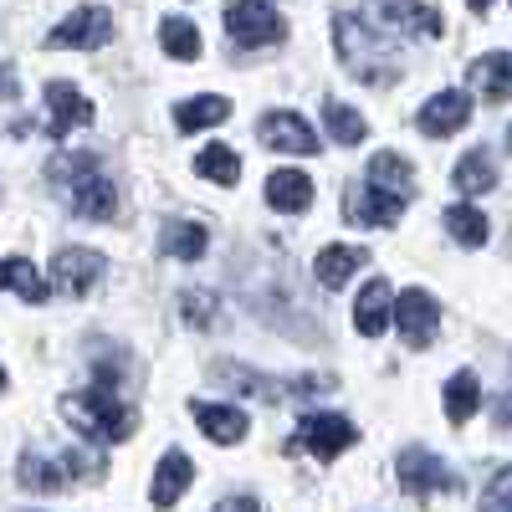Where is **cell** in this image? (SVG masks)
Wrapping results in <instances>:
<instances>
[{"label": "cell", "mask_w": 512, "mask_h": 512, "mask_svg": "<svg viewBox=\"0 0 512 512\" xmlns=\"http://www.w3.org/2000/svg\"><path fill=\"white\" fill-rule=\"evenodd\" d=\"M62 415L88 441H128V436H134V425H139V410L118 400V374H103V369H98L93 390L62 400Z\"/></svg>", "instance_id": "cell-1"}, {"label": "cell", "mask_w": 512, "mask_h": 512, "mask_svg": "<svg viewBox=\"0 0 512 512\" xmlns=\"http://www.w3.org/2000/svg\"><path fill=\"white\" fill-rule=\"evenodd\" d=\"M47 175L67 190V205L77 210L82 221H113L118 190L108 185V175L98 169L93 154H57V159L47 164Z\"/></svg>", "instance_id": "cell-2"}, {"label": "cell", "mask_w": 512, "mask_h": 512, "mask_svg": "<svg viewBox=\"0 0 512 512\" xmlns=\"http://www.w3.org/2000/svg\"><path fill=\"white\" fill-rule=\"evenodd\" d=\"M333 41H338V52H344V67L359 82H395L400 77L390 36H379L364 16H338L333 21Z\"/></svg>", "instance_id": "cell-3"}, {"label": "cell", "mask_w": 512, "mask_h": 512, "mask_svg": "<svg viewBox=\"0 0 512 512\" xmlns=\"http://www.w3.org/2000/svg\"><path fill=\"white\" fill-rule=\"evenodd\" d=\"M98 472H103V461L82 456V451H26L16 466L21 487H31V492H62V487H77Z\"/></svg>", "instance_id": "cell-4"}, {"label": "cell", "mask_w": 512, "mask_h": 512, "mask_svg": "<svg viewBox=\"0 0 512 512\" xmlns=\"http://www.w3.org/2000/svg\"><path fill=\"white\" fill-rule=\"evenodd\" d=\"M226 31H231L236 47H277V41L287 36V21L267 6V0H231Z\"/></svg>", "instance_id": "cell-5"}, {"label": "cell", "mask_w": 512, "mask_h": 512, "mask_svg": "<svg viewBox=\"0 0 512 512\" xmlns=\"http://www.w3.org/2000/svg\"><path fill=\"white\" fill-rule=\"evenodd\" d=\"M359 16L379 36H441V11L410 6V0H369Z\"/></svg>", "instance_id": "cell-6"}, {"label": "cell", "mask_w": 512, "mask_h": 512, "mask_svg": "<svg viewBox=\"0 0 512 512\" xmlns=\"http://www.w3.org/2000/svg\"><path fill=\"white\" fill-rule=\"evenodd\" d=\"M395 477H400V487H405L410 497H431V492H451V487H456V472H451V466H446L441 456H431V451H420V446L400 451Z\"/></svg>", "instance_id": "cell-7"}, {"label": "cell", "mask_w": 512, "mask_h": 512, "mask_svg": "<svg viewBox=\"0 0 512 512\" xmlns=\"http://www.w3.org/2000/svg\"><path fill=\"white\" fill-rule=\"evenodd\" d=\"M108 41H113V16L103 6H82L62 26L47 31V47H88V52H98V47H108Z\"/></svg>", "instance_id": "cell-8"}, {"label": "cell", "mask_w": 512, "mask_h": 512, "mask_svg": "<svg viewBox=\"0 0 512 512\" xmlns=\"http://www.w3.org/2000/svg\"><path fill=\"white\" fill-rule=\"evenodd\" d=\"M52 282H57L62 297H88V292L103 282V256L88 251V246H67V251H57Z\"/></svg>", "instance_id": "cell-9"}, {"label": "cell", "mask_w": 512, "mask_h": 512, "mask_svg": "<svg viewBox=\"0 0 512 512\" xmlns=\"http://www.w3.org/2000/svg\"><path fill=\"white\" fill-rule=\"evenodd\" d=\"M395 323H400V338L410 349H425L436 338V323H441V313H436V303H431V292H420V287H405L400 297H395Z\"/></svg>", "instance_id": "cell-10"}, {"label": "cell", "mask_w": 512, "mask_h": 512, "mask_svg": "<svg viewBox=\"0 0 512 512\" xmlns=\"http://www.w3.org/2000/svg\"><path fill=\"white\" fill-rule=\"evenodd\" d=\"M400 210H405V195H390V190H379V185L344 190V216L354 226H395Z\"/></svg>", "instance_id": "cell-11"}, {"label": "cell", "mask_w": 512, "mask_h": 512, "mask_svg": "<svg viewBox=\"0 0 512 512\" xmlns=\"http://www.w3.org/2000/svg\"><path fill=\"white\" fill-rule=\"evenodd\" d=\"M354 441H359V431H354L344 415H308V420H303V431H297V441H292V451H297V446H308L313 456L333 461L338 451H349Z\"/></svg>", "instance_id": "cell-12"}, {"label": "cell", "mask_w": 512, "mask_h": 512, "mask_svg": "<svg viewBox=\"0 0 512 512\" xmlns=\"http://www.w3.org/2000/svg\"><path fill=\"white\" fill-rule=\"evenodd\" d=\"M93 118H98L93 103L82 98L72 82H47V134H52V139H67L72 128L93 123Z\"/></svg>", "instance_id": "cell-13"}, {"label": "cell", "mask_w": 512, "mask_h": 512, "mask_svg": "<svg viewBox=\"0 0 512 512\" xmlns=\"http://www.w3.org/2000/svg\"><path fill=\"white\" fill-rule=\"evenodd\" d=\"M262 139H267V149H282V154H318V134L292 108H277L262 118Z\"/></svg>", "instance_id": "cell-14"}, {"label": "cell", "mask_w": 512, "mask_h": 512, "mask_svg": "<svg viewBox=\"0 0 512 512\" xmlns=\"http://www.w3.org/2000/svg\"><path fill=\"white\" fill-rule=\"evenodd\" d=\"M466 118H472V98H466V93H436L431 103H425V108L415 113L420 134H431V139L456 134V128H461Z\"/></svg>", "instance_id": "cell-15"}, {"label": "cell", "mask_w": 512, "mask_h": 512, "mask_svg": "<svg viewBox=\"0 0 512 512\" xmlns=\"http://www.w3.org/2000/svg\"><path fill=\"white\" fill-rule=\"evenodd\" d=\"M190 482H195V461H190L185 451H169V456L159 461V472H154L149 502H154V507H175V502L190 492Z\"/></svg>", "instance_id": "cell-16"}, {"label": "cell", "mask_w": 512, "mask_h": 512, "mask_svg": "<svg viewBox=\"0 0 512 512\" xmlns=\"http://www.w3.org/2000/svg\"><path fill=\"white\" fill-rule=\"evenodd\" d=\"M390 313H395V292H390V282H384V277L364 282L359 303H354V328H359L364 338H374V333H384Z\"/></svg>", "instance_id": "cell-17"}, {"label": "cell", "mask_w": 512, "mask_h": 512, "mask_svg": "<svg viewBox=\"0 0 512 512\" xmlns=\"http://www.w3.org/2000/svg\"><path fill=\"white\" fill-rule=\"evenodd\" d=\"M190 415H195V425H200V431L216 441V446H236V441L246 436V415H241L236 405H205V400H195Z\"/></svg>", "instance_id": "cell-18"}, {"label": "cell", "mask_w": 512, "mask_h": 512, "mask_svg": "<svg viewBox=\"0 0 512 512\" xmlns=\"http://www.w3.org/2000/svg\"><path fill=\"white\" fill-rule=\"evenodd\" d=\"M466 77H472V88H477L487 103H507V98H512V57H507V52L477 57Z\"/></svg>", "instance_id": "cell-19"}, {"label": "cell", "mask_w": 512, "mask_h": 512, "mask_svg": "<svg viewBox=\"0 0 512 512\" xmlns=\"http://www.w3.org/2000/svg\"><path fill=\"white\" fill-rule=\"evenodd\" d=\"M364 262H369V251H359V246H323L318 262H313V277H318L328 292H338V287H349V277H354Z\"/></svg>", "instance_id": "cell-20"}, {"label": "cell", "mask_w": 512, "mask_h": 512, "mask_svg": "<svg viewBox=\"0 0 512 512\" xmlns=\"http://www.w3.org/2000/svg\"><path fill=\"white\" fill-rule=\"evenodd\" d=\"M267 205L282 216H297V210L313 205V180L297 175V169H277V175H267Z\"/></svg>", "instance_id": "cell-21"}, {"label": "cell", "mask_w": 512, "mask_h": 512, "mask_svg": "<svg viewBox=\"0 0 512 512\" xmlns=\"http://www.w3.org/2000/svg\"><path fill=\"white\" fill-rule=\"evenodd\" d=\"M0 292H21L26 303H47V277H41L26 256H6V262H0Z\"/></svg>", "instance_id": "cell-22"}, {"label": "cell", "mask_w": 512, "mask_h": 512, "mask_svg": "<svg viewBox=\"0 0 512 512\" xmlns=\"http://www.w3.org/2000/svg\"><path fill=\"white\" fill-rule=\"evenodd\" d=\"M477 405H482V379H477L472 369L451 374V379H446V420H451V425H466V420L477 415Z\"/></svg>", "instance_id": "cell-23"}, {"label": "cell", "mask_w": 512, "mask_h": 512, "mask_svg": "<svg viewBox=\"0 0 512 512\" xmlns=\"http://www.w3.org/2000/svg\"><path fill=\"white\" fill-rule=\"evenodd\" d=\"M369 185H379V190H390V195H405V200H410L415 169H410V159H400V154H374V159H369Z\"/></svg>", "instance_id": "cell-24"}, {"label": "cell", "mask_w": 512, "mask_h": 512, "mask_svg": "<svg viewBox=\"0 0 512 512\" xmlns=\"http://www.w3.org/2000/svg\"><path fill=\"white\" fill-rule=\"evenodd\" d=\"M221 118H231V103L216 98V93H200V98H190V103L175 108V128H180V134H195V128H210V123H221Z\"/></svg>", "instance_id": "cell-25"}, {"label": "cell", "mask_w": 512, "mask_h": 512, "mask_svg": "<svg viewBox=\"0 0 512 512\" xmlns=\"http://www.w3.org/2000/svg\"><path fill=\"white\" fill-rule=\"evenodd\" d=\"M159 246H164V256H180V262H195V256H205L210 236H205V226H195V221H175V226H164Z\"/></svg>", "instance_id": "cell-26"}, {"label": "cell", "mask_w": 512, "mask_h": 512, "mask_svg": "<svg viewBox=\"0 0 512 512\" xmlns=\"http://www.w3.org/2000/svg\"><path fill=\"white\" fill-rule=\"evenodd\" d=\"M497 185V169H492V154L487 149H472L461 164H456V190L461 195H487Z\"/></svg>", "instance_id": "cell-27"}, {"label": "cell", "mask_w": 512, "mask_h": 512, "mask_svg": "<svg viewBox=\"0 0 512 512\" xmlns=\"http://www.w3.org/2000/svg\"><path fill=\"white\" fill-rule=\"evenodd\" d=\"M159 47H164L169 57H180V62H195V57H200V31H195V21L164 16V26H159Z\"/></svg>", "instance_id": "cell-28"}, {"label": "cell", "mask_w": 512, "mask_h": 512, "mask_svg": "<svg viewBox=\"0 0 512 512\" xmlns=\"http://www.w3.org/2000/svg\"><path fill=\"white\" fill-rule=\"evenodd\" d=\"M446 231L456 246H487V216L477 205H451L446 210Z\"/></svg>", "instance_id": "cell-29"}, {"label": "cell", "mask_w": 512, "mask_h": 512, "mask_svg": "<svg viewBox=\"0 0 512 512\" xmlns=\"http://www.w3.org/2000/svg\"><path fill=\"white\" fill-rule=\"evenodd\" d=\"M195 169H200L205 180H216V185H236V180H241V159H236L226 144H210V149H200Z\"/></svg>", "instance_id": "cell-30"}, {"label": "cell", "mask_w": 512, "mask_h": 512, "mask_svg": "<svg viewBox=\"0 0 512 512\" xmlns=\"http://www.w3.org/2000/svg\"><path fill=\"white\" fill-rule=\"evenodd\" d=\"M323 118H328V134L338 139V144H364V134H369V123L354 113V108H344V103H323Z\"/></svg>", "instance_id": "cell-31"}, {"label": "cell", "mask_w": 512, "mask_h": 512, "mask_svg": "<svg viewBox=\"0 0 512 512\" xmlns=\"http://www.w3.org/2000/svg\"><path fill=\"white\" fill-rule=\"evenodd\" d=\"M180 313H185V323L210 328V323H216V297H210V292H185L180 297Z\"/></svg>", "instance_id": "cell-32"}, {"label": "cell", "mask_w": 512, "mask_h": 512, "mask_svg": "<svg viewBox=\"0 0 512 512\" xmlns=\"http://www.w3.org/2000/svg\"><path fill=\"white\" fill-rule=\"evenodd\" d=\"M482 512H512V472H497L482 492Z\"/></svg>", "instance_id": "cell-33"}, {"label": "cell", "mask_w": 512, "mask_h": 512, "mask_svg": "<svg viewBox=\"0 0 512 512\" xmlns=\"http://www.w3.org/2000/svg\"><path fill=\"white\" fill-rule=\"evenodd\" d=\"M21 98V72L11 62H0V103H16Z\"/></svg>", "instance_id": "cell-34"}, {"label": "cell", "mask_w": 512, "mask_h": 512, "mask_svg": "<svg viewBox=\"0 0 512 512\" xmlns=\"http://www.w3.org/2000/svg\"><path fill=\"white\" fill-rule=\"evenodd\" d=\"M216 512H262V502H256V497H231V502H221Z\"/></svg>", "instance_id": "cell-35"}, {"label": "cell", "mask_w": 512, "mask_h": 512, "mask_svg": "<svg viewBox=\"0 0 512 512\" xmlns=\"http://www.w3.org/2000/svg\"><path fill=\"white\" fill-rule=\"evenodd\" d=\"M497 425H502V431L512 425V395H502V400H497Z\"/></svg>", "instance_id": "cell-36"}, {"label": "cell", "mask_w": 512, "mask_h": 512, "mask_svg": "<svg viewBox=\"0 0 512 512\" xmlns=\"http://www.w3.org/2000/svg\"><path fill=\"white\" fill-rule=\"evenodd\" d=\"M466 6H472V11H487V6H492V0H466Z\"/></svg>", "instance_id": "cell-37"}, {"label": "cell", "mask_w": 512, "mask_h": 512, "mask_svg": "<svg viewBox=\"0 0 512 512\" xmlns=\"http://www.w3.org/2000/svg\"><path fill=\"white\" fill-rule=\"evenodd\" d=\"M0 390H6V369H0Z\"/></svg>", "instance_id": "cell-38"}, {"label": "cell", "mask_w": 512, "mask_h": 512, "mask_svg": "<svg viewBox=\"0 0 512 512\" xmlns=\"http://www.w3.org/2000/svg\"><path fill=\"white\" fill-rule=\"evenodd\" d=\"M507 144H512V128H507Z\"/></svg>", "instance_id": "cell-39"}]
</instances>
